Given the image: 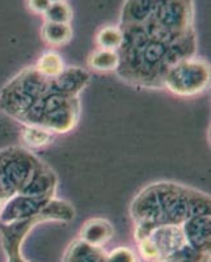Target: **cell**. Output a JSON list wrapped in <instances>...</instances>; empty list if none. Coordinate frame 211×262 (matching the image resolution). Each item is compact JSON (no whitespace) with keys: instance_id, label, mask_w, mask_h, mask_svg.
<instances>
[{"instance_id":"6da1fadb","label":"cell","mask_w":211,"mask_h":262,"mask_svg":"<svg viewBox=\"0 0 211 262\" xmlns=\"http://www.w3.org/2000/svg\"><path fill=\"white\" fill-rule=\"evenodd\" d=\"M130 211L135 226L184 224L192 216L210 214V196L175 182H158L138 194Z\"/></svg>"},{"instance_id":"7a4b0ae2","label":"cell","mask_w":211,"mask_h":262,"mask_svg":"<svg viewBox=\"0 0 211 262\" xmlns=\"http://www.w3.org/2000/svg\"><path fill=\"white\" fill-rule=\"evenodd\" d=\"M210 84V66L196 55L175 63L165 72L163 88L182 97L202 93Z\"/></svg>"},{"instance_id":"3957f363","label":"cell","mask_w":211,"mask_h":262,"mask_svg":"<svg viewBox=\"0 0 211 262\" xmlns=\"http://www.w3.org/2000/svg\"><path fill=\"white\" fill-rule=\"evenodd\" d=\"M150 20L179 34L194 32L193 0H158Z\"/></svg>"},{"instance_id":"277c9868","label":"cell","mask_w":211,"mask_h":262,"mask_svg":"<svg viewBox=\"0 0 211 262\" xmlns=\"http://www.w3.org/2000/svg\"><path fill=\"white\" fill-rule=\"evenodd\" d=\"M51 200H54V196L51 195L16 194L4 205L3 210L0 212V223H12L21 219L36 216Z\"/></svg>"},{"instance_id":"5b68a950","label":"cell","mask_w":211,"mask_h":262,"mask_svg":"<svg viewBox=\"0 0 211 262\" xmlns=\"http://www.w3.org/2000/svg\"><path fill=\"white\" fill-rule=\"evenodd\" d=\"M187 245L198 252H210L211 228L210 214L196 215L182 224Z\"/></svg>"},{"instance_id":"8992f818","label":"cell","mask_w":211,"mask_h":262,"mask_svg":"<svg viewBox=\"0 0 211 262\" xmlns=\"http://www.w3.org/2000/svg\"><path fill=\"white\" fill-rule=\"evenodd\" d=\"M90 80L91 76L86 70L79 67H67L57 78L51 79V85L55 92L77 97V95L90 84Z\"/></svg>"},{"instance_id":"52a82bcc","label":"cell","mask_w":211,"mask_h":262,"mask_svg":"<svg viewBox=\"0 0 211 262\" xmlns=\"http://www.w3.org/2000/svg\"><path fill=\"white\" fill-rule=\"evenodd\" d=\"M114 236L113 226L104 217H92L84 223L80 231V240L93 247L102 248Z\"/></svg>"},{"instance_id":"ba28073f","label":"cell","mask_w":211,"mask_h":262,"mask_svg":"<svg viewBox=\"0 0 211 262\" xmlns=\"http://www.w3.org/2000/svg\"><path fill=\"white\" fill-rule=\"evenodd\" d=\"M63 262H107V253L100 247H93L77 238L69 245Z\"/></svg>"},{"instance_id":"9c48e42d","label":"cell","mask_w":211,"mask_h":262,"mask_svg":"<svg viewBox=\"0 0 211 262\" xmlns=\"http://www.w3.org/2000/svg\"><path fill=\"white\" fill-rule=\"evenodd\" d=\"M158 0H126L122 8L121 25L143 24L152 16Z\"/></svg>"},{"instance_id":"30bf717a","label":"cell","mask_w":211,"mask_h":262,"mask_svg":"<svg viewBox=\"0 0 211 262\" xmlns=\"http://www.w3.org/2000/svg\"><path fill=\"white\" fill-rule=\"evenodd\" d=\"M88 66L96 71H117L119 66V54L117 50L98 49L88 58Z\"/></svg>"},{"instance_id":"8fae6325","label":"cell","mask_w":211,"mask_h":262,"mask_svg":"<svg viewBox=\"0 0 211 262\" xmlns=\"http://www.w3.org/2000/svg\"><path fill=\"white\" fill-rule=\"evenodd\" d=\"M42 37L49 45L62 46L66 45L72 38V28L70 24L60 23H50L46 21L42 28Z\"/></svg>"},{"instance_id":"7c38bea8","label":"cell","mask_w":211,"mask_h":262,"mask_svg":"<svg viewBox=\"0 0 211 262\" xmlns=\"http://www.w3.org/2000/svg\"><path fill=\"white\" fill-rule=\"evenodd\" d=\"M34 69L42 76L48 79H54L57 78L58 75L62 74L66 67L59 54L54 53V51H48V53L42 54Z\"/></svg>"},{"instance_id":"4fadbf2b","label":"cell","mask_w":211,"mask_h":262,"mask_svg":"<svg viewBox=\"0 0 211 262\" xmlns=\"http://www.w3.org/2000/svg\"><path fill=\"white\" fill-rule=\"evenodd\" d=\"M21 139L30 148H41V147H45L51 143L53 133L46 128L38 127V126L24 125L21 130Z\"/></svg>"},{"instance_id":"5bb4252c","label":"cell","mask_w":211,"mask_h":262,"mask_svg":"<svg viewBox=\"0 0 211 262\" xmlns=\"http://www.w3.org/2000/svg\"><path fill=\"white\" fill-rule=\"evenodd\" d=\"M97 45L100 49H109V50H118L123 41L121 28L118 27H107L102 28L97 33L96 37Z\"/></svg>"},{"instance_id":"9a60e30c","label":"cell","mask_w":211,"mask_h":262,"mask_svg":"<svg viewBox=\"0 0 211 262\" xmlns=\"http://www.w3.org/2000/svg\"><path fill=\"white\" fill-rule=\"evenodd\" d=\"M44 15H45L46 21H50V23L70 24L72 18V11L69 4L60 2V3H51Z\"/></svg>"},{"instance_id":"2e32d148","label":"cell","mask_w":211,"mask_h":262,"mask_svg":"<svg viewBox=\"0 0 211 262\" xmlns=\"http://www.w3.org/2000/svg\"><path fill=\"white\" fill-rule=\"evenodd\" d=\"M107 262H137V257L130 248L119 247L107 254Z\"/></svg>"},{"instance_id":"e0dca14e","label":"cell","mask_w":211,"mask_h":262,"mask_svg":"<svg viewBox=\"0 0 211 262\" xmlns=\"http://www.w3.org/2000/svg\"><path fill=\"white\" fill-rule=\"evenodd\" d=\"M173 262H210V252H198L196 249H191Z\"/></svg>"},{"instance_id":"ac0fdd59","label":"cell","mask_w":211,"mask_h":262,"mask_svg":"<svg viewBox=\"0 0 211 262\" xmlns=\"http://www.w3.org/2000/svg\"><path fill=\"white\" fill-rule=\"evenodd\" d=\"M50 4V0H29L28 2L29 8L36 13H45Z\"/></svg>"},{"instance_id":"d6986e66","label":"cell","mask_w":211,"mask_h":262,"mask_svg":"<svg viewBox=\"0 0 211 262\" xmlns=\"http://www.w3.org/2000/svg\"><path fill=\"white\" fill-rule=\"evenodd\" d=\"M9 198H12V195L7 191V189L4 188V185L2 184V181H0V212H2V210H3L4 205L8 202Z\"/></svg>"},{"instance_id":"ffe728a7","label":"cell","mask_w":211,"mask_h":262,"mask_svg":"<svg viewBox=\"0 0 211 262\" xmlns=\"http://www.w3.org/2000/svg\"><path fill=\"white\" fill-rule=\"evenodd\" d=\"M60 2H65V0H50V3H60Z\"/></svg>"},{"instance_id":"44dd1931","label":"cell","mask_w":211,"mask_h":262,"mask_svg":"<svg viewBox=\"0 0 211 262\" xmlns=\"http://www.w3.org/2000/svg\"><path fill=\"white\" fill-rule=\"evenodd\" d=\"M7 262H9V261H7ZM21 262H28V261H25V259H23V261H21Z\"/></svg>"}]
</instances>
